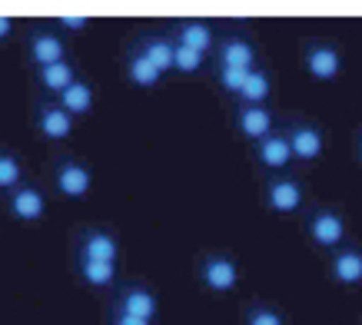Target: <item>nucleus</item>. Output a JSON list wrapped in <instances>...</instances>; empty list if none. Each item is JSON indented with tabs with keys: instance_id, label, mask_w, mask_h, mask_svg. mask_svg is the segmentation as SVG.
<instances>
[{
	"instance_id": "obj_1",
	"label": "nucleus",
	"mask_w": 362,
	"mask_h": 325,
	"mask_svg": "<svg viewBox=\"0 0 362 325\" xmlns=\"http://www.w3.org/2000/svg\"><path fill=\"white\" fill-rule=\"evenodd\" d=\"M47 183L60 199H70V203L87 199L93 189V166L74 153H54L47 162Z\"/></svg>"
},
{
	"instance_id": "obj_2",
	"label": "nucleus",
	"mask_w": 362,
	"mask_h": 325,
	"mask_svg": "<svg viewBox=\"0 0 362 325\" xmlns=\"http://www.w3.org/2000/svg\"><path fill=\"white\" fill-rule=\"evenodd\" d=\"M21 47H23V64L30 66V70H44V66L74 57L70 54V40H66L50 20L30 23V27L21 33Z\"/></svg>"
},
{
	"instance_id": "obj_3",
	"label": "nucleus",
	"mask_w": 362,
	"mask_h": 325,
	"mask_svg": "<svg viewBox=\"0 0 362 325\" xmlns=\"http://www.w3.org/2000/svg\"><path fill=\"white\" fill-rule=\"evenodd\" d=\"M303 232L319 252H336L349 242V219H346V213L339 206L322 203V206H313L306 213Z\"/></svg>"
},
{
	"instance_id": "obj_4",
	"label": "nucleus",
	"mask_w": 362,
	"mask_h": 325,
	"mask_svg": "<svg viewBox=\"0 0 362 325\" xmlns=\"http://www.w3.org/2000/svg\"><path fill=\"white\" fill-rule=\"evenodd\" d=\"M197 276L203 282V289L213 295H230L236 292V285L243 279V266L233 252H223V249H209L199 256L197 262Z\"/></svg>"
},
{
	"instance_id": "obj_5",
	"label": "nucleus",
	"mask_w": 362,
	"mask_h": 325,
	"mask_svg": "<svg viewBox=\"0 0 362 325\" xmlns=\"http://www.w3.org/2000/svg\"><path fill=\"white\" fill-rule=\"evenodd\" d=\"M120 236L113 226H103V223H90V226H80L70 239V252L74 259H97V262H117L120 266Z\"/></svg>"
},
{
	"instance_id": "obj_6",
	"label": "nucleus",
	"mask_w": 362,
	"mask_h": 325,
	"mask_svg": "<svg viewBox=\"0 0 362 325\" xmlns=\"http://www.w3.org/2000/svg\"><path fill=\"white\" fill-rule=\"evenodd\" d=\"M30 126L44 143L60 146V143H66L74 133H77V119L70 117L57 100L33 97V103H30Z\"/></svg>"
},
{
	"instance_id": "obj_7",
	"label": "nucleus",
	"mask_w": 362,
	"mask_h": 325,
	"mask_svg": "<svg viewBox=\"0 0 362 325\" xmlns=\"http://www.w3.org/2000/svg\"><path fill=\"white\" fill-rule=\"evenodd\" d=\"M0 209H4V216L13 219V223H21V226H33V223H40L47 216V209H50V196L40 183H33L27 179L23 186H17L13 193L0 196Z\"/></svg>"
},
{
	"instance_id": "obj_8",
	"label": "nucleus",
	"mask_w": 362,
	"mask_h": 325,
	"mask_svg": "<svg viewBox=\"0 0 362 325\" xmlns=\"http://www.w3.org/2000/svg\"><path fill=\"white\" fill-rule=\"evenodd\" d=\"M263 206L273 216H296L306 206V183L296 173H279L266 176L263 183Z\"/></svg>"
},
{
	"instance_id": "obj_9",
	"label": "nucleus",
	"mask_w": 362,
	"mask_h": 325,
	"mask_svg": "<svg viewBox=\"0 0 362 325\" xmlns=\"http://www.w3.org/2000/svg\"><path fill=\"white\" fill-rule=\"evenodd\" d=\"M303 66L316 83H332L342 73V50L336 40L326 37H309L303 44Z\"/></svg>"
},
{
	"instance_id": "obj_10",
	"label": "nucleus",
	"mask_w": 362,
	"mask_h": 325,
	"mask_svg": "<svg viewBox=\"0 0 362 325\" xmlns=\"http://www.w3.org/2000/svg\"><path fill=\"white\" fill-rule=\"evenodd\" d=\"M286 136H289V146H293V156L296 162H319L322 153H326V130L319 126L316 119L309 117H289L283 123Z\"/></svg>"
},
{
	"instance_id": "obj_11",
	"label": "nucleus",
	"mask_w": 362,
	"mask_h": 325,
	"mask_svg": "<svg viewBox=\"0 0 362 325\" xmlns=\"http://www.w3.org/2000/svg\"><path fill=\"white\" fill-rule=\"evenodd\" d=\"M110 309L156 322V315H160V295L153 292V285H146L143 279L120 282L117 292H113V299H110Z\"/></svg>"
},
{
	"instance_id": "obj_12",
	"label": "nucleus",
	"mask_w": 362,
	"mask_h": 325,
	"mask_svg": "<svg viewBox=\"0 0 362 325\" xmlns=\"http://www.w3.org/2000/svg\"><path fill=\"white\" fill-rule=\"evenodd\" d=\"M213 64L256 70V66H259V47H256V40H252L250 33L226 30V33H220V44L213 50Z\"/></svg>"
},
{
	"instance_id": "obj_13",
	"label": "nucleus",
	"mask_w": 362,
	"mask_h": 325,
	"mask_svg": "<svg viewBox=\"0 0 362 325\" xmlns=\"http://www.w3.org/2000/svg\"><path fill=\"white\" fill-rule=\"evenodd\" d=\"M252 162H256L266 176L289 173V166L296 162V156H293V146H289V136H286L283 123H279V130H273L266 140H259L252 146Z\"/></svg>"
},
{
	"instance_id": "obj_14",
	"label": "nucleus",
	"mask_w": 362,
	"mask_h": 325,
	"mask_svg": "<svg viewBox=\"0 0 362 325\" xmlns=\"http://www.w3.org/2000/svg\"><path fill=\"white\" fill-rule=\"evenodd\" d=\"M233 130H236L240 140L256 146L273 130H279V119H276L273 107H243V103H236L233 107Z\"/></svg>"
},
{
	"instance_id": "obj_15",
	"label": "nucleus",
	"mask_w": 362,
	"mask_h": 325,
	"mask_svg": "<svg viewBox=\"0 0 362 325\" xmlns=\"http://www.w3.org/2000/svg\"><path fill=\"white\" fill-rule=\"evenodd\" d=\"M80 80V64L74 57H66L60 64H50L44 70H33V97H47V100H57L64 93L66 87H74Z\"/></svg>"
},
{
	"instance_id": "obj_16",
	"label": "nucleus",
	"mask_w": 362,
	"mask_h": 325,
	"mask_svg": "<svg viewBox=\"0 0 362 325\" xmlns=\"http://www.w3.org/2000/svg\"><path fill=\"white\" fill-rule=\"evenodd\" d=\"M133 50H140L156 70L173 73V54H176V40L170 37V30H143L130 40Z\"/></svg>"
},
{
	"instance_id": "obj_17",
	"label": "nucleus",
	"mask_w": 362,
	"mask_h": 325,
	"mask_svg": "<svg viewBox=\"0 0 362 325\" xmlns=\"http://www.w3.org/2000/svg\"><path fill=\"white\" fill-rule=\"evenodd\" d=\"M329 279L342 289H359L362 285V246L346 242L342 249L329 252Z\"/></svg>"
},
{
	"instance_id": "obj_18",
	"label": "nucleus",
	"mask_w": 362,
	"mask_h": 325,
	"mask_svg": "<svg viewBox=\"0 0 362 325\" xmlns=\"http://www.w3.org/2000/svg\"><path fill=\"white\" fill-rule=\"evenodd\" d=\"M170 37H173L176 44H187V47H193V50H199V54H206V57H213V50H216V44H220L216 27H213L209 20H197V17L176 20L173 27H170Z\"/></svg>"
},
{
	"instance_id": "obj_19",
	"label": "nucleus",
	"mask_w": 362,
	"mask_h": 325,
	"mask_svg": "<svg viewBox=\"0 0 362 325\" xmlns=\"http://www.w3.org/2000/svg\"><path fill=\"white\" fill-rule=\"evenodd\" d=\"M74 276H77L80 285L100 289V292H117V285H120V266L117 262L74 259Z\"/></svg>"
},
{
	"instance_id": "obj_20",
	"label": "nucleus",
	"mask_w": 362,
	"mask_h": 325,
	"mask_svg": "<svg viewBox=\"0 0 362 325\" xmlns=\"http://www.w3.org/2000/svg\"><path fill=\"white\" fill-rule=\"evenodd\" d=\"M123 76L130 80L136 90H156L160 83H163V70H156L146 57L140 54V50H127V57H123Z\"/></svg>"
},
{
	"instance_id": "obj_21",
	"label": "nucleus",
	"mask_w": 362,
	"mask_h": 325,
	"mask_svg": "<svg viewBox=\"0 0 362 325\" xmlns=\"http://www.w3.org/2000/svg\"><path fill=\"white\" fill-rule=\"evenodd\" d=\"M57 103L70 113L74 119H80V117H90L93 113V107H97V87L90 83L87 76H80L74 87H66L60 97H57Z\"/></svg>"
},
{
	"instance_id": "obj_22",
	"label": "nucleus",
	"mask_w": 362,
	"mask_h": 325,
	"mask_svg": "<svg viewBox=\"0 0 362 325\" xmlns=\"http://www.w3.org/2000/svg\"><path fill=\"white\" fill-rule=\"evenodd\" d=\"M30 179V173H27V162H23V156L13 146H4L0 143V196L13 193L17 186H23Z\"/></svg>"
},
{
	"instance_id": "obj_23",
	"label": "nucleus",
	"mask_w": 362,
	"mask_h": 325,
	"mask_svg": "<svg viewBox=\"0 0 362 325\" xmlns=\"http://www.w3.org/2000/svg\"><path fill=\"white\" fill-rule=\"evenodd\" d=\"M269 100H273V73H269V66L259 64L256 70H250V80H246L236 103H243V107H269Z\"/></svg>"
},
{
	"instance_id": "obj_24",
	"label": "nucleus",
	"mask_w": 362,
	"mask_h": 325,
	"mask_svg": "<svg viewBox=\"0 0 362 325\" xmlns=\"http://www.w3.org/2000/svg\"><path fill=\"white\" fill-rule=\"evenodd\" d=\"M243 325H286V312L273 302H263V299H252V302L243 305Z\"/></svg>"
},
{
	"instance_id": "obj_25",
	"label": "nucleus",
	"mask_w": 362,
	"mask_h": 325,
	"mask_svg": "<svg viewBox=\"0 0 362 325\" xmlns=\"http://www.w3.org/2000/svg\"><path fill=\"white\" fill-rule=\"evenodd\" d=\"M246 80H250V70H240V66H220L213 64V83L226 93V97L240 100L243 87H246Z\"/></svg>"
},
{
	"instance_id": "obj_26",
	"label": "nucleus",
	"mask_w": 362,
	"mask_h": 325,
	"mask_svg": "<svg viewBox=\"0 0 362 325\" xmlns=\"http://www.w3.org/2000/svg\"><path fill=\"white\" fill-rule=\"evenodd\" d=\"M209 57L199 54V50H193V47L187 44H176V54H173V73L180 76H197L203 66H206Z\"/></svg>"
},
{
	"instance_id": "obj_27",
	"label": "nucleus",
	"mask_w": 362,
	"mask_h": 325,
	"mask_svg": "<svg viewBox=\"0 0 362 325\" xmlns=\"http://www.w3.org/2000/svg\"><path fill=\"white\" fill-rule=\"evenodd\" d=\"M50 23L64 33L66 40H74V37H80V33H87L90 27H93V17H70V13H60V17H54Z\"/></svg>"
},
{
	"instance_id": "obj_28",
	"label": "nucleus",
	"mask_w": 362,
	"mask_h": 325,
	"mask_svg": "<svg viewBox=\"0 0 362 325\" xmlns=\"http://www.w3.org/2000/svg\"><path fill=\"white\" fill-rule=\"evenodd\" d=\"M107 325H156L150 319H136V315L117 312V309H107Z\"/></svg>"
},
{
	"instance_id": "obj_29",
	"label": "nucleus",
	"mask_w": 362,
	"mask_h": 325,
	"mask_svg": "<svg viewBox=\"0 0 362 325\" xmlns=\"http://www.w3.org/2000/svg\"><path fill=\"white\" fill-rule=\"evenodd\" d=\"M13 33H17V23H13V17H7V13H0V44H7Z\"/></svg>"
},
{
	"instance_id": "obj_30",
	"label": "nucleus",
	"mask_w": 362,
	"mask_h": 325,
	"mask_svg": "<svg viewBox=\"0 0 362 325\" xmlns=\"http://www.w3.org/2000/svg\"><path fill=\"white\" fill-rule=\"evenodd\" d=\"M356 160H359V162H362V130H359V133H356Z\"/></svg>"
}]
</instances>
